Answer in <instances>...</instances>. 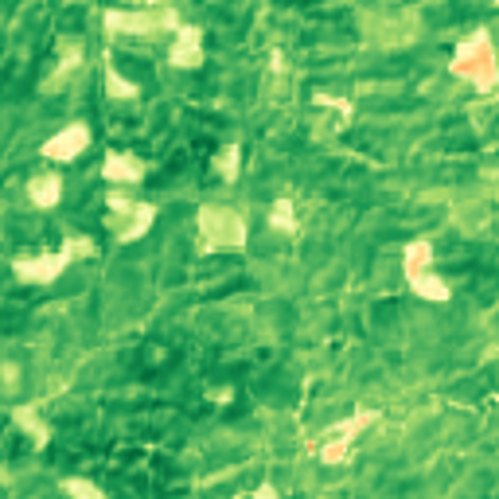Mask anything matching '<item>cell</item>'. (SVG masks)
Segmentation results:
<instances>
[{"mask_svg":"<svg viewBox=\"0 0 499 499\" xmlns=\"http://www.w3.org/2000/svg\"><path fill=\"white\" fill-rule=\"evenodd\" d=\"M378 410H371V406H363V410H356L351 417H344V422H336V426H328L320 433V441H339V445H356L359 441V433H367L371 426H378Z\"/></svg>","mask_w":499,"mask_h":499,"instance_id":"obj_8","label":"cell"},{"mask_svg":"<svg viewBox=\"0 0 499 499\" xmlns=\"http://www.w3.org/2000/svg\"><path fill=\"white\" fill-rule=\"evenodd\" d=\"M71 250L59 246V250H44V254H24V258H12V273H16L20 285H51L59 281L63 273L71 269Z\"/></svg>","mask_w":499,"mask_h":499,"instance_id":"obj_4","label":"cell"},{"mask_svg":"<svg viewBox=\"0 0 499 499\" xmlns=\"http://www.w3.org/2000/svg\"><path fill=\"white\" fill-rule=\"evenodd\" d=\"M106 94L110 98H117V102H133L141 90H137V83H129V78L113 67V63H106Z\"/></svg>","mask_w":499,"mask_h":499,"instance_id":"obj_17","label":"cell"},{"mask_svg":"<svg viewBox=\"0 0 499 499\" xmlns=\"http://www.w3.org/2000/svg\"><path fill=\"white\" fill-rule=\"evenodd\" d=\"M63 246L71 250V258H94V239H86V234H74V239H63Z\"/></svg>","mask_w":499,"mask_h":499,"instance_id":"obj_21","label":"cell"},{"mask_svg":"<svg viewBox=\"0 0 499 499\" xmlns=\"http://www.w3.org/2000/svg\"><path fill=\"white\" fill-rule=\"evenodd\" d=\"M144 161L141 156H133V152H106V161H102V180L106 183H117V188H133V183H141L144 180Z\"/></svg>","mask_w":499,"mask_h":499,"instance_id":"obj_7","label":"cell"},{"mask_svg":"<svg viewBox=\"0 0 499 499\" xmlns=\"http://www.w3.org/2000/svg\"><path fill=\"white\" fill-rule=\"evenodd\" d=\"M63 492H67V499H106L98 484L86 480V476H67L63 480Z\"/></svg>","mask_w":499,"mask_h":499,"instance_id":"obj_19","label":"cell"},{"mask_svg":"<svg viewBox=\"0 0 499 499\" xmlns=\"http://www.w3.org/2000/svg\"><path fill=\"white\" fill-rule=\"evenodd\" d=\"M312 102H317V106H328V110H336V113H339V125H347V122H351V102H347V98H332V94H312Z\"/></svg>","mask_w":499,"mask_h":499,"instance_id":"obj_20","label":"cell"},{"mask_svg":"<svg viewBox=\"0 0 499 499\" xmlns=\"http://www.w3.org/2000/svg\"><path fill=\"white\" fill-rule=\"evenodd\" d=\"M102 24H106L110 35H152L161 28H183L180 16L172 8H144V12H125V8H110L106 16H102Z\"/></svg>","mask_w":499,"mask_h":499,"instance_id":"obj_3","label":"cell"},{"mask_svg":"<svg viewBox=\"0 0 499 499\" xmlns=\"http://www.w3.org/2000/svg\"><path fill=\"white\" fill-rule=\"evenodd\" d=\"M90 149V125L86 122H71V125H63L55 137H47L44 141V149H39V156L51 164H71L78 161Z\"/></svg>","mask_w":499,"mask_h":499,"instance_id":"obj_5","label":"cell"},{"mask_svg":"<svg viewBox=\"0 0 499 499\" xmlns=\"http://www.w3.org/2000/svg\"><path fill=\"white\" fill-rule=\"evenodd\" d=\"M28 200L32 207H39V211H55V207L63 203V176L55 172H39L28 180Z\"/></svg>","mask_w":499,"mask_h":499,"instance_id":"obj_10","label":"cell"},{"mask_svg":"<svg viewBox=\"0 0 499 499\" xmlns=\"http://www.w3.org/2000/svg\"><path fill=\"white\" fill-rule=\"evenodd\" d=\"M152 222H156V207L152 203H137V211L113 230V239L117 242H137V239H144V234L152 230Z\"/></svg>","mask_w":499,"mask_h":499,"instance_id":"obj_12","label":"cell"},{"mask_svg":"<svg viewBox=\"0 0 499 499\" xmlns=\"http://www.w3.org/2000/svg\"><path fill=\"white\" fill-rule=\"evenodd\" d=\"M250 499H281V492H278V484H269V480H261L254 492H250Z\"/></svg>","mask_w":499,"mask_h":499,"instance_id":"obj_24","label":"cell"},{"mask_svg":"<svg viewBox=\"0 0 499 499\" xmlns=\"http://www.w3.org/2000/svg\"><path fill=\"white\" fill-rule=\"evenodd\" d=\"M406 285H410L422 300H433V305H449V300H453V285L445 281L441 273H433V269L422 273V278H414V281H406Z\"/></svg>","mask_w":499,"mask_h":499,"instance_id":"obj_14","label":"cell"},{"mask_svg":"<svg viewBox=\"0 0 499 499\" xmlns=\"http://www.w3.org/2000/svg\"><path fill=\"white\" fill-rule=\"evenodd\" d=\"M449 71L456 78H465L468 86H476L480 94H492V90L499 86V51L492 44V32L476 28L468 39H461L456 51H453Z\"/></svg>","mask_w":499,"mask_h":499,"instance_id":"obj_1","label":"cell"},{"mask_svg":"<svg viewBox=\"0 0 499 499\" xmlns=\"http://www.w3.org/2000/svg\"><path fill=\"white\" fill-rule=\"evenodd\" d=\"M168 63H172L176 71L203 67V28L200 24H183V28L176 32L172 47H168Z\"/></svg>","mask_w":499,"mask_h":499,"instance_id":"obj_6","label":"cell"},{"mask_svg":"<svg viewBox=\"0 0 499 499\" xmlns=\"http://www.w3.org/2000/svg\"><path fill=\"white\" fill-rule=\"evenodd\" d=\"M55 55H59V67H55V74L47 78V90H55V83H59V78H67L71 71H78V63H83V39H78V35L59 39Z\"/></svg>","mask_w":499,"mask_h":499,"instance_id":"obj_13","label":"cell"},{"mask_svg":"<svg viewBox=\"0 0 499 499\" xmlns=\"http://www.w3.org/2000/svg\"><path fill=\"white\" fill-rule=\"evenodd\" d=\"M269 227L273 230H281V234H297V207H293V200H289V195H281V200H273L269 203Z\"/></svg>","mask_w":499,"mask_h":499,"instance_id":"obj_16","label":"cell"},{"mask_svg":"<svg viewBox=\"0 0 499 499\" xmlns=\"http://www.w3.org/2000/svg\"><path fill=\"white\" fill-rule=\"evenodd\" d=\"M16 386H20V367L16 363H5V394H16Z\"/></svg>","mask_w":499,"mask_h":499,"instance_id":"obj_23","label":"cell"},{"mask_svg":"<svg viewBox=\"0 0 499 499\" xmlns=\"http://www.w3.org/2000/svg\"><path fill=\"white\" fill-rule=\"evenodd\" d=\"M386 32H394V44H410L417 39V16L414 12H394V16H375L371 20V39L375 44H386Z\"/></svg>","mask_w":499,"mask_h":499,"instance_id":"obj_9","label":"cell"},{"mask_svg":"<svg viewBox=\"0 0 499 499\" xmlns=\"http://www.w3.org/2000/svg\"><path fill=\"white\" fill-rule=\"evenodd\" d=\"M239 168H242V144H227V149H222L219 156H215V172L227 180V183H234L239 180Z\"/></svg>","mask_w":499,"mask_h":499,"instance_id":"obj_18","label":"cell"},{"mask_svg":"<svg viewBox=\"0 0 499 499\" xmlns=\"http://www.w3.org/2000/svg\"><path fill=\"white\" fill-rule=\"evenodd\" d=\"M12 422H16L24 433H28V437H35L39 449H44V445L51 441V426L44 422V417H39L35 406H16V410H12Z\"/></svg>","mask_w":499,"mask_h":499,"instance_id":"obj_15","label":"cell"},{"mask_svg":"<svg viewBox=\"0 0 499 499\" xmlns=\"http://www.w3.org/2000/svg\"><path fill=\"white\" fill-rule=\"evenodd\" d=\"M207 402L230 406V402H234V386H207Z\"/></svg>","mask_w":499,"mask_h":499,"instance_id":"obj_22","label":"cell"},{"mask_svg":"<svg viewBox=\"0 0 499 499\" xmlns=\"http://www.w3.org/2000/svg\"><path fill=\"white\" fill-rule=\"evenodd\" d=\"M246 219L227 203H203L200 207V254L215 250H246Z\"/></svg>","mask_w":499,"mask_h":499,"instance_id":"obj_2","label":"cell"},{"mask_svg":"<svg viewBox=\"0 0 499 499\" xmlns=\"http://www.w3.org/2000/svg\"><path fill=\"white\" fill-rule=\"evenodd\" d=\"M433 258H437V250H433L429 239L406 242V250H402V273H406V281H414V278H422V273H429V269H433Z\"/></svg>","mask_w":499,"mask_h":499,"instance_id":"obj_11","label":"cell"}]
</instances>
